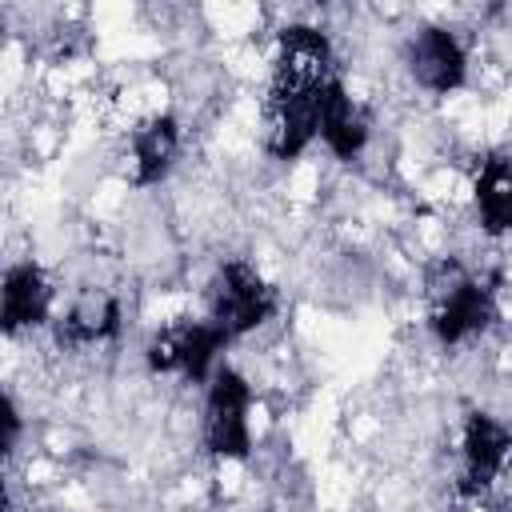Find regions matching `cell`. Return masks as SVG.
Wrapping results in <instances>:
<instances>
[{
  "instance_id": "13",
  "label": "cell",
  "mask_w": 512,
  "mask_h": 512,
  "mask_svg": "<svg viewBox=\"0 0 512 512\" xmlns=\"http://www.w3.org/2000/svg\"><path fill=\"white\" fill-rule=\"evenodd\" d=\"M472 212L484 236L504 240L512 236V160L488 156L472 176Z\"/></svg>"
},
{
  "instance_id": "4",
  "label": "cell",
  "mask_w": 512,
  "mask_h": 512,
  "mask_svg": "<svg viewBox=\"0 0 512 512\" xmlns=\"http://www.w3.org/2000/svg\"><path fill=\"white\" fill-rule=\"evenodd\" d=\"M512 468V428L492 412H468L456 448V496L484 500Z\"/></svg>"
},
{
  "instance_id": "9",
  "label": "cell",
  "mask_w": 512,
  "mask_h": 512,
  "mask_svg": "<svg viewBox=\"0 0 512 512\" xmlns=\"http://www.w3.org/2000/svg\"><path fill=\"white\" fill-rule=\"evenodd\" d=\"M52 304H56V288L48 280V272L36 260H16L4 268L0 280V324L8 336L32 332L40 324L52 320Z\"/></svg>"
},
{
  "instance_id": "11",
  "label": "cell",
  "mask_w": 512,
  "mask_h": 512,
  "mask_svg": "<svg viewBox=\"0 0 512 512\" xmlns=\"http://www.w3.org/2000/svg\"><path fill=\"white\" fill-rule=\"evenodd\" d=\"M336 52L324 28L316 24H284L276 32V52H272V76L296 80V84H324L336 76Z\"/></svg>"
},
{
  "instance_id": "7",
  "label": "cell",
  "mask_w": 512,
  "mask_h": 512,
  "mask_svg": "<svg viewBox=\"0 0 512 512\" xmlns=\"http://www.w3.org/2000/svg\"><path fill=\"white\" fill-rule=\"evenodd\" d=\"M404 68L428 96H452L468 84V48L448 24H424L404 44Z\"/></svg>"
},
{
  "instance_id": "6",
  "label": "cell",
  "mask_w": 512,
  "mask_h": 512,
  "mask_svg": "<svg viewBox=\"0 0 512 512\" xmlns=\"http://www.w3.org/2000/svg\"><path fill=\"white\" fill-rule=\"evenodd\" d=\"M316 92L320 84L272 76L264 104V148L276 160H296L316 144Z\"/></svg>"
},
{
  "instance_id": "3",
  "label": "cell",
  "mask_w": 512,
  "mask_h": 512,
  "mask_svg": "<svg viewBox=\"0 0 512 512\" xmlns=\"http://www.w3.org/2000/svg\"><path fill=\"white\" fill-rule=\"evenodd\" d=\"M228 344H232V336L220 324H212L208 316H200V320L164 324L148 340L144 360L156 376H180L188 384H208L216 376V368L224 364Z\"/></svg>"
},
{
  "instance_id": "8",
  "label": "cell",
  "mask_w": 512,
  "mask_h": 512,
  "mask_svg": "<svg viewBox=\"0 0 512 512\" xmlns=\"http://www.w3.org/2000/svg\"><path fill=\"white\" fill-rule=\"evenodd\" d=\"M316 140L324 144L328 156H336L344 164L360 160L372 140V120L340 76L324 80L316 92Z\"/></svg>"
},
{
  "instance_id": "10",
  "label": "cell",
  "mask_w": 512,
  "mask_h": 512,
  "mask_svg": "<svg viewBox=\"0 0 512 512\" xmlns=\"http://www.w3.org/2000/svg\"><path fill=\"white\" fill-rule=\"evenodd\" d=\"M184 148V128L172 112H152L128 132V168L136 188H156L172 176Z\"/></svg>"
},
{
  "instance_id": "2",
  "label": "cell",
  "mask_w": 512,
  "mask_h": 512,
  "mask_svg": "<svg viewBox=\"0 0 512 512\" xmlns=\"http://www.w3.org/2000/svg\"><path fill=\"white\" fill-rule=\"evenodd\" d=\"M252 384L240 368L220 364L216 376L204 384V412H200V444L212 460L240 464L252 456Z\"/></svg>"
},
{
  "instance_id": "14",
  "label": "cell",
  "mask_w": 512,
  "mask_h": 512,
  "mask_svg": "<svg viewBox=\"0 0 512 512\" xmlns=\"http://www.w3.org/2000/svg\"><path fill=\"white\" fill-rule=\"evenodd\" d=\"M4 428H8L4 448H8V452H16V444H20V408H16V400H12V396L4 400Z\"/></svg>"
},
{
  "instance_id": "1",
  "label": "cell",
  "mask_w": 512,
  "mask_h": 512,
  "mask_svg": "<svg viewBox=\"0 0 512 512\" xmlns=\"http://www.w3.org/2000/svg\"><path fill=\"white\" fill-rule=\"evenodd\" d=\"M280 308V296L272 288V280L252 264V260H224L204 292V316L212 324H220L232 340L252 336L256 328H264Z\"/></svg>"
},
{
  "instance_id": "5",
  "label": "cell",
  "mask_w": 512,
  "mask_h": 512,
  "mask_svg": "<svg viewBox=\"0 0 512 512\" xmlns=\"http://www.w3.org/2000/svg\"><path fill=\"white\" fill-rule=\"evenodd\" d=\"M496 288H488L480 276H468L460 268L448 272V280L432 292V312H428V328L436 336V344L444 348H460L476 336H484L496 324Z\"/></svg>"
},
{
  "instance_id": "12",
  "label": "cell",
  "mask_w": 512,
  "mask_h": 512,
  "mask_svg": "<svg viewBox=\"0 0 512 512\" xmlns=\"http://www.w3.org/2000/svg\"><path fill=\"white\" fill-rule=\"evenodd\" d=\"M120 328H124V304L116 292H104V288H88V292L72 296V304L56 320V336L68 348L112 344L120 336Z\"/></svg>"
},
{
  "instance_id": "15",
  "label": "cell",
  "mask_w": 512,
  "mask_h": 512,
  "mask_svg": "<svg viewBox=\"0 0 512 512\" xmlns=\"http://www.w3.org/2000/svg\"><path fill=\"white\" fill-rule=\"evenodd\" d=\"M508 512H512V508H508Z\"/></svg>"
}]
</instances>
